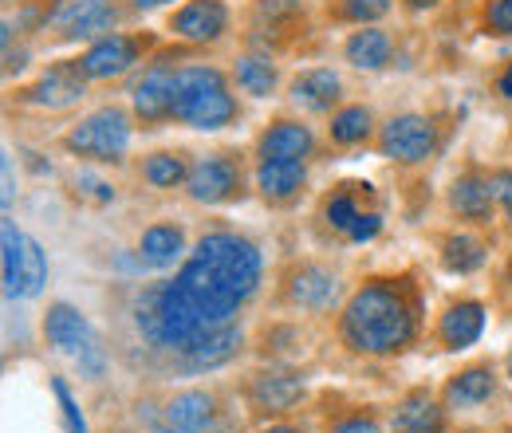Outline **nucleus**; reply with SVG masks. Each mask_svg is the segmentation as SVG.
<instances>
[{
	"instance_id": "obj_10",
	"label": "nucleus",
	"mask_w": 512,
	"mask_h": 433,
	"mask_svg": "<svg viewBox=\"0 0 512 433\" xmlns=\"http://www.w3.org/2000/svg\"><path fill=\"white\" fill-rule=\"evenodd\" d=\"M351 189L355 186H343L327 201V221H331V229H339L347 241L363 245V241H375V237H379L383 221H379V213H363Z\"/></svg>"
},
{
	"instance_id": "obj_35",
	"label": "nucleus",
	"mask_w": 512,
	"mask_h": 433,
	"mask_svg": "<svg viewBox=\"0 0 512 433\" xmlns=\"http://www.w3.org/2000/svg\"><path fill=\"white\" fill-rule=\"evenodd\" d=\"M485 24H489V32H497V36H512V0H493Z\"/></svg>"
},
{
	"instance_id": "obj_17",
	"label": "nucleus",
	"mask_w": 512,
	"mask_h": 433,
	"mask_svg": "<svg viewBox=\"0 0 512 433\" xmlns=\"http://www.w3.org/2000/svg\"><path fill=\"white\" fill-rule=\"evenodd\" d=\"M292 99L308 111H327L339 99V75L327 67H312L292 83Z\"/></svg>"
},
{
	"instance_id": "obj_44",
	"label": "nucleus",
	"mask_w": 512,
	"mask_h": 433,
	"mask_svg": "<svg viewBox=\"0 0 512 433\" xmlns=\"http://www.w3.org/2000/svg\"><path fill=\"white\" fill-rule=\"evenodd\" d=\"M509 374H512V363H509Z\"/></svg>"
},
{
	"instance_id": "obj_9",
	"label": "nucleus",
	"mask_w": 512,
	"mask_h": 433,
	"mask_svg": "<svg viewBox=\"0 0 512 433\" xmlns=\"http://www.w3.org/2000/svg\"><path fill=\"white\" fill-rule=\"evenodd\" d=\"M138 52H142V40H134V36H103L99 44H91L83 52L79 67L87 79H111V75H123L130 63L138 60Z\"/></svg>"
},
{
	"instance_id": "obj_13",
	"label": "nucleus",
	"mask_w": 512,
	"mask_h": 433,
	"mask_svg": "<svg viewBox=\"0 0 512 433\" xmlns=\"http://www.w3.org/2000/svg\"><path fill=\"white\" fill-rule=\"evenodd\" d=\"M174 79H178L174 67H166V63L162 67H150L142 75V83L134 87V111L142 119H150V123L174 115Z\"/></svg>"
},
{
	"instance_id": "obj_2",
	"label": "nucleus",
	"mask_w": 512,
	"mask_h": 433,
	"mask_svg": "<svg viewBox=\"0 0 512 433\" xmlns=\"http://www.w3.org/2000/svg\"><path fill=\"white\" fill-rule=\"evenodd\" d=\"M343 335L355 351H367V355H390L398 347L410 343L414 335V319L410 308L402 304V296L394 288L383 284H371L363 288L343 315Z\"/></svg>"
},
{
	"instance_id": "obj_32",
	"label": "nucleus",
	"mask_w": 512,
	"mask_h": 433,
	"mask_svg": "<svg viewBox=\"0 0 512 433\" xmlns=\"http://www.w3.org/2000/svg\"><path fill=\"white\" fill-rule=\"evenodd\" d=\"M48 280V260L36 241H24V296H36Z\"/></svg>"
},
{
	"instance_id": "obj_33",
	"label": "nucleus",
	"mask_w": 512,
	"mask_h": 433,
	"mask_svg": "<svg viewBox=\"0 0 512 433\" xmlns=\"http://www.w3.org/2000/svg\"><path fill=\"white\" fill-rule=\"evenodd\" d=\"M52 390H56V398H60V414H64L67 433H87V422H83V410H79V402L71 398V390H67L64 378H56V382H52Z\"/></svg>"
},
{
	"instance_id": "obj_8",
	"label": "nucleus",
	"mask_w": 512,
	"mask_h": 433,
	"mask_svg": "<svg viewBox=\"0 0 512 433\" xmlns=\"http://www.w3.org/2000/svg\"><path fill=\"white\" fill-rule=\"evenodd\" d=\"M213 426V398L205 390H182L162 410V422L154 433H209Z\"/></svg>"
},
{
	"instance_id": "obj_3",
	"label": "nucleus",
	"mask_w": 512,
	"mask_h": 433,
	"mask_svg": "<svg viewBox=\"0 0 512 433\" xmlns=\"http://www.w3.org/2000/svg\"><path fill=\"white\" fill-rule=\"evenodd\" d=\"M174 119L197 130H221L233 119V95L217 67H182L174 79Z\"/></svg>"
},
{
	"instance_id": "obj_43",
	"label": "nucleus",
	"mask_w": 512,
	"mask_h": 433,
	"mask_svg": "<svg viewBox=\"0 0 512 433\" xmlns=\"http://www.w3.org/2000/svg\"><path fill=\"white\" fill-rule=\"evenodd\" d=\"M264 433H296V430H288V426H272V430H264Z\"/></svg>"
},
{
	"instance_id": "obj_20",
	"label": "nucleus",
	"mask_w": 512,
	"mask_h": 433,
	"mask_svg": "<svg viewBox=\"0 0 512 433\" xmlns=\"http://www.w3.org/2000/svg\"><path fill=\"white\" fill-rule=\"evenodd\" d=\"M312 134L300 123H276L260 138V158H308Z\"/></svg>"
},
{
	"instance_id": "obj_15",
	"label": "nucleus",
	"mask_w": 512,
	"mask_h": 433,
	"mask_svg": "<svg viewBox=\"0 0 512 433\" xmlns=\"http://www.w3.org/2000/svg\"><path fill=\"white\" fill-rule=\"evenodd\" d=\"M308 170H304V158H264L260 170H256V186L268 201H288L296 189L304 186Z\"/></svg>"
},
{
	"instance_id": "obj_37",
	"label": "nucleus",
	"mask_w": 512,
	"mask_h": 433,
	"mask_svg": "<svg viewBox=\"0 0 512 433\" xmlns=\"http://www.w3.org/2000/svg\"><path fill=\"white\" fill-rule=\"evenodd\" d=\"M331 433H383L375 418H343L339 426H331Z\"/></svg>"
},
{
	"instance_id": "obj_39",
	"label": "nucleus",
	"mask_w": 512,
	"mask_h": 433,
	"mask_svg": "<svg viewBox=\"0 0 512 433\" xmlns=\"http://www.w3.org/2000/svg\"><path fill=\"white\" fill-rule=\"evenodd\" d=\"M12 193H16L12 189V158L4 154V205H12Z\"/></svg>"
},
{
	"instance_id": "obj_34",
	"label": "nucleus",
	"mask_w": 512,
	"mask_h": 433,
	"mask_svg": "<svg viewBox=\"0 0 512 433\" xmlns=\"http://www.w3.org/2000/svg\"><path fill=\"white\" fill-rule=\"evenodd\" d=\"M339 12L355 24H367V20H379L390 12V0H339Z\"/></svg>"
},
{
	"instance_id": "obj_30",
	"label": "nucleus",
	"mask_w": 512,
	"mask_h": 433,
	"mask_svg": "<svg viewBox=\"0 0 512 433\" xmlns=\"http://www.w3.org/2000/svg\"><path fill=\"white\" fill-rule=\"evenodd\" d=\"M367 130H371V111H367V107H347V111H339V115L331 119V138H335L339 146L363 142Z\"/></svg>"
},
{
	"instance_id": "obj_16",
	"label": "nucleus",
	"mask_w": 512,
	"mask_h": 433,
	"mask_svg": "<svg viewBox=\"0 0 512 433\" xmlns=\"http://www.w3.org/2000/svg\"><path fill=\"white\" fill-rule=\"evenodd\" d=\"M288 296L300 308H331L335 296H339V280L327 268H300L288 284Z\"/></svg>"
},
{
	"instance_id": "obj_41",
	"label": "nucleus",
	"mask_w": 512,
	"mask_h": 433,
	"mask_svg": "<svg viewBox=\"0 0 512 433\" xmlns=\"http://www.w3.org/2000/svg\"><path fill=\"white\" fill-rule=\"evenodd\" d=\"M406 4H410V8H434L438 0H406Z\"/></svg>"
},
{
	"instance_id": "obj_38",
	"label": "nucleus",
	"mask_w": 512,
	"mask_h": 433,
	"mask_svg": "<svg viewBox=\"0 0 512 433\" xmlns=\"http://www.w3.org/2000/svg\"><path fill=\"white\" fill-rule=\"evenodd\" d=\"M493 193H497V201L509 209V217H512V174H497V178H493Z\"/></svg>"
},
{
	"instance_id": "obj_19",
	"label": "nucleus",
	"mask_w": 512,
	"mask_h": 433,
	"mask_svg": "<svg viewBox=\"0 0 512 433\" xmlns=\"http://www.w3.org/2000/svg\"><path fill=\"white\" fill-rule=\"evenodd\" d=\"M300 394H304V382L288 371H268L253 382L256 406H264V410H288Z\"/></svg>"
},
{
	"instance_id": "obj_25",
	"label": "nucleus",
	"mask_w": 512,
	"mask_h": 433,
	"mask_svg": "<svg viewBox=\"0 0 512 433\" xmlns=\"http://www.w3.org/2000/svg\"><path fill=\"white\" fill-rule=\"evenodd\" d=\"M347 60L355 63V67H363V71L386 67V63H390V40H386V32H379V28L355 32V36L347 40Z\"/></svg>"
},
{
	"instance_id": "obj_22",
	"label": "nucleus",
	"mask_w": 512,
	"mask_h": 433,
	"mask_svg": "<svg viewBox=\"0 0 512 433\" xmlns=\"http://www.w3.org/2000/svg\"><path fill=\"white\" fill-rule=\"evenodd\" d=\"M481 327H485V308L481 304H457V308H449L442 315V339H446L449 347L477 343Z\"/></svg>"
},
{
	"instance_id": "obj_7",
	"label": "nucleus",
	"mask_w": 512,
	"mask_h": 433,
	"mask_svg": "<svg viewBox=\"0 0 512 433\" xmlns=\"http://www.w3.org/2000/svg\"><path fill=\"white\" fill-rule=\"evenodd\" d=\"M434 123L422 115H398L383 130V154L394 162H426L434 154Z\"/></svg>"
},
{
	"instance_id": "obj_5",
	"label": "nucleus",
	"mask_w": 512,
	"mask_h": 433,
	"mask_svg": "<svg viewBox=\"0 0 512 433\" xmlns=\"http://www.w3.org/2000/svg\"><path fill=\"white\" fill-rule=\"evenodd\" d=\"M130 142V123L119 107H103L95 115H87L83 123L67 134V150L83 154V158H119Z\"/></svg>"
},
{
	"instance_id": "obj_31",
	"label": "nucleus",
	"mask_w": 512,
	"mask_h": 433,
	"mask_svg": "<svg viewBox=\"0 0 512 433\" xmlns=\"http://www.w3.org/2000/svg\"><path fill=\"white\" fill-rule=\"evenodd\" d=\"M142 178H146L150 186L166 189V186H178V182L190 178V174H186V166H182L178 154H154V158L142 166Z\"/></svg>"
},
{
	"instance_id": "obj_14",
	"label": "nucleus",
	"mask_w": 512,
	"mask_h": 433,
	"mask_svg": "<svg viewBox=\"0 0 512 433\" xmlns=\"http://www.w3.org/2000/svg\"><path fill=\"white\" fill-rule=\"evenodd\" d=\"M79 63H60V67H52L36 87H32V103L36 107H71V103H79L83 99V79H79Z\"/></svg>"
},
{
	"instance_id": "obj_11",
	"label": "nucleus",
	"mask_w": 512,
	"mask_h": 433,
	"mask_svg": "<svg viewBox=\"0 0 512 433\" xmlns=\"http://www.w3.org/2000/svg\"><path fill=\"white\" fill-rule=\"evenodd\" d=\"M229 24V12L221 0H190L182 12H174L170 28L182 36V40H193V44H209L225 32Z\"/></svg>"
},
{
	"instance_id": "obj_28",
	"label": "nucleus",
	"mask_w": 512,
	"mask_h": 433,
	"mask_svg": "<svg viewBox=\"0 0 512 433\" xmlns=\"http://www.w3.org/2000/svg\"><path fill=\"white\" fill-rule=\"evenodd\" d=\"M237 83H241L245 95L264 99V95H272V87H276V67L268 60H260V56H245V60L237 63Z\"/></svg>"
},
{
	"instance_id": "obj_23",
	"label": "nucleus",
	"mask_w": 512,
	"mask_h": 433,
	"mask_svg": "<svg viewBox=\"0 0 512 433\" xmlns=\"http://www.w3.org/2000/svg\"><path fill=\"white\" fill-rule=\"evenodd\" d=\"M0 241H4V296L16 300V296H24V241L28 237L12 221H4Z\"/></svg>"
},
{
	"instance_id": "obj_21",
	"label": "nucleus",
	"mask_w": 512,
	"mask_h": 433,
	"mask_svg": "<svg viewBox=\"0 0 512 433\" xmlns=\"http://www.w3.org/2000/svg\"><path fill=\"white\" fill-rule=\"evenodd\" d=\"M449 201H453V209H457L461 217H473V221L489 217V209H493V201H497V193H493V178L465 174V178L453 186Z\"/></svg>"
},
{
	"instance_id": "obj_1",
	"label": "nucleus",
	"mask_w": 512,
	"mask_h": 433,
	"mask_svg": "<svg viewBox=\"0 0 512 433\" xmlns=\"http://www.w3.org/2000/svg\"><path fill=\"white\" fill-rule=\"evenodd\" d=\"M190 304L209 323L229 327L237 308L249 300L260 284V252L245 237L213 233L190 252L186 268L174 276Z\"/></svg>"
},
{
	"instance_id": "obj_18",
	"label": "nucleus",
	"mask_w": 512,
	"mask_h": 433,
	"mask_svg": "<svg viewBox=\"0 0 512 433\" xmlns=\"http://www.w3.org/2000/svg\"><path fill=\"white\" fill-rule=\"evenodd\" d=\"M182 248H186V237L178 225H154L142 233V264L150 268H170L174 260H182Z\"/></svg>"
},
{
	"instance_id": "obj_4",
	"label": "nucleus",
	"mask_w": 512,
	"mask_h": 433,
	"mask_svg": "<svg viewBox=\"0 0 512 433\" xmlns=\"http://www.w3.org/2000/svg\"><path fill=\"white\" fill-rule=\"evenodd\" d=\"M44 335H48V343H52L56 351L71 355V359L79 363V371L87 374V378H99V374H103V351H99V343H95V335H91L87 319H83L75 308H67V304L48 308Z\"/></svg>"
},
{
	"instance_id": "obj_26",
	"label": "nucleus",
	"mask_w": 512,
	"mask_h": 433,
	"mask_svg": "<svg viewBox=\"0 0 512 433\" xmlns=\"http://www.w3.org/2000/svg\"><path fill=\"white\" fill-rule=\"evenodd\" d=\"M438 430H442V410L430 398H422V394L406 398L402 410L394 414V433H438Z\"/></svg>"
},
{
	"instance_id": "obj_27",
	"label": "nucleus",
	"mask_w": 512,
	"mask_h": 433,
	"mask_svg": "<svg viewBox=\"0 0 512 433\" xmlns=\"http://www.w3.org/2000/svg\"><path fill=\"white\" fill-rule=\"evenodd\" d=\"M493 394V374L489 371H465L457 382H449L446 386V398L449 406H477V402H485Z\"/></svg>"
},
{
	"instance_id": "obj_24",
	"label": "nucleus",
	"mask_w": 512,
	"mask_h": 433,
	"mask_svg": "<svg viewBox=\"0 0 512 433\" xmlns=\"http://www.w3.org/2000/svg\"><path fill=\"white\" fill-rule=\"evenodd\" d=\"M237 347H241V327L237 323H229V327H221L217 335H209L201 347H193L190 355H186V363L190 367H221V363H229L233 355H237Z\"/></svg>"
},
{
	"instance_id": "obj_6",
	"label": "nucleus",
	"mask_w": 512,
	"mask_h": 433,
	"mask_svg": "<svg viewBox=\"0 0 512 433\" xmlns=\"http://www.w3.org/2000/svg\"><path fill=\"white\" fill-rule=\"evenodd\" d=\"M119 20V8L111 0H64L52 12V32L60 40H91L111 32Z\"/></svg>"
},
{
	"instance_id": "obj_36",
	"label": "nucleus",
	"mask_w": 512,
	"mask_h": 433,
	"mask_svg": "<svg viewBox=\"0 0 512 433\" xmlns=\"http://www.w3.org/2000/svg\"><path fill=\"white\" fill-rule=\"evenodd\" d=\"M75 189H79L83 197H91V201H111V197H115V189L107 186V182H99V178H91V174H79V178H75Z\"/></svg>"
},
{
	"instance_id": "obj_42",
	"label": "nucleus",
	"mask_w": 512,
	"mask_h": 433,
	"mask_svg": "<svg viewBox=\"0 0 512 433\" xmlns=\"http://www.w3.org/2000/svg\"><path fill=\"white\" fill-rule=\"evenodd\" d=\"M138 8H158V4H166V0H134Z\"/></svg>"
},
{
	"instance_id": "obj_12",
	"label": "nucleus",
	"mask_w": 512,
	"mask_h": 433,
	"mask_svg": "<svg viewBox=\"0 0 512 433\" xmlns=\"http://www.w3.org/2000/svg\"><path fill=\"white\" fill-rule=\"evenodd\" d=\"M190 197L193 201H205V205H221L237 193V166L229 158H201L190 170Z\"/></svg>"
},
{
	"instance_id": "obj_40",
	"label": "nucleus",
	"mask_w": 512,
	"mask_h": 433,
	"mask_svg": "<svg viewBox=\"0 0 512 433\" xmlns=\"http://www.w3.org/2000/svg\"><path fill=\"white\" fill-rule=\"evenodd\" d=\"M501 95H509V99H512V67L501 75Z\"/></svg>"
},
{
	"instance_id": "obj_29",
	"label": "nucleus",
	"mask_w": 512,
	"mask_h": 433,
	"mask_svg": "<svg viewBox=\"0 0 512 433\" xmlns=\"http://www.w3.org/2000/svg\"><path fill=\"white\" fill-rule=\"evenodd\" d=\"M442 260H446L449 272H477L481 264H485V245L477 241V237H449L446 241V252H442Z\"/></svg>"
}]
</instances>
